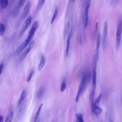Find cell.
<instances>
[{
	"instance_id": "obj_1",
	"label": "cell",
	"mask_w": 122,
	"mask_h": 122,
	"mask_svg": "<svg viewBox=\"0 0 122 122\" xmlns=\"http://www.w3.org/2000/svg\"><path fill=\"white\" fill-rule=\"evenodd\" d=\"M90 79V73H89V71H85V72H84L82 75L81 80L80 82L78 91L76 95V97L75 99V101L76 102H78L79 101V100L81 97L84 92Z\"/></svg>"
},
{
	"instance_id": "obj_2",
	"label": "cell",
	"mask_w": 122,
	"mask_h": 122,
	"mask_svg": "<svg viewBox=\"0 0 122 122\" xmlns=\"http://www.w3.org/2000/svg\"><path fill=\"white\" fill-rule=\"evenodd\" d=\"M98 60L96 59H93V70H92V84L91 87V91L90 95V100L91 104L93 102V99L95 94V91L96 86V67H97V62Z\"/></svg>"
},
{
	"instance_id": "obj_3",
	"label": "cell",
	"mask_w": 122,
	"mask_h": 122,
	"mask_svg": "<svg viewBox=\"0 0 122 122\" xmlns=\"http://www.w3.org/2000/svg\"><path fill=\"white\" fill-rule=\"evenodd\" d=\"M122 34V16L119 18L116 29V46L117 49L120 44Z\"/></svg>"
},
{
	"instance_id": "obj_4",
	"label": "cell",
	"mask_w": 122,
	"mask_h": 122,
	"mask_svg": "<svg viewBox=\"0 0 122 122\" xmlns=\"http://www.w3.org/2000/svg\"><path fill=\"white\" fill-rule=\"evenodd\" d=\"M38 26H39V23H38V21H35L33 23V24L31 26V29L29 31L28 36L27 39H26V40L24 41L26 46H27L29 44V43H30V42L31 41L32 38L33 37V36L34 35L35 32L36 31V30L38 28Z\"/></svg>"
},
{
	"instance_id": "obj_5",
	"label": "cell",
	"mask_w": 122,
	"mask_h": 122,
	"mask_svg": "<svg viewBox=\"0 0 122 122\" xmlns=\"http://www.w3.org/2000/svg\"><path fill=\"white\" fill-rule=\"evenodd\" d=\"M31 21H32V17L31 16H29L26 19V20L24 22V24H23L20 30V31L19 33V36L20 37L23 34V33L26 31V30L29 27V26L31 24Z\"/></svg>"
},
{
	"instance_id": "obj_6",
	"label": "cell",
	"mask_w": 122,
	"mask_h": 122,
	"mask_svg": "<svg viewBox=\"0 0 122 122\" xmlns=\"http://www.w3.org/2000/svg\"><path fill=\"white\" fill-rule=\"evenodd\" d=\"M107 32H108V25L107 21H105L103 25V35H102V46L103 47H105L107 41Z\"/></svg>"
},
{
	"instance_id": "obj_7",
	"label": "cell",
	"mask_w": 122,
	"mask_h": 122,
	"mask_svg": "<svg viewBox=\"0 0 122 122\" xmlns=\"http://www.w3.org/2000/svg\"><path fill=\"white\" fill-rule=\"evenodd\" d=\"M92 110L93 113L96 115L100 114L102 112V109L99 106V104L94 102L92 104Z\"/></svg>"
},
{
	"instance_id": "obj_8",
	"label": "cell",
	"mask_w": 122,
	"mask_h": 122,
	"mask_svg": "<svg viewBox=\"0 0 122 122\" xmlns=\"http://www.w3.org/2000/svg\"><path fill=\"white\" fill-rule=\"evenodd\" d=\"M27 103V99H25L24 100V101L21 103V104L19 106L20 108L18 111V116L19 117H21L24 111L26 109V105Z\"/></svg>"
},
{
	"instance_id": "obj_9",
	"label": "cell",
	"mask_w": 122,
	"mask_h": 122,
	"mask_svg": "<svg viewBox=\"0 0 122 122\" xmlns=\"http://www.w3.org/2000/svg\"><path fill=\"white\" fill-rule=\"evenodd\" d=\"M30 6H31V4H30V2L28 1L23 9V11H22V14L21 16V20H23L27 16V15H28V14L30 11Z\"/></svg>"
},
{
	"instance_id": "obj_10",
	"label": "cell",
	"mask_w": 122,
	"mask_h": 122,
	"mask_svg": "<svg viewBox=\"0 0 122 122\" xmlns=\"http://www.w3.org/2000/svg\"><path fill=\"white\" fill-rule=\"evenodd\" d=\"M72 30H70L69 31V34L68 35V37L67 39V42H66V54L67 56L69 51V49H70V41L71 37L72 35Z\"/></svg>"
},
{
	"instance_id": "obj_11",
	"label": "cell",
	"mask_w": 122,
	"mask_h": 122,
	"mask_svg": "<svg viewBox=\"0 0 122 122\" xmlns=\"http://www.w3.org/2000/svg\"><path fill=\"white\" fill-rule=\"evenodd\" d=\"M27 96V92L25 90H23L21 92V94L20 95V96L19 98L18 102V105L19 106L21 103L24 101V100L25 99Z\"/></svg>"
},
{
	"instance_id": "obj_12",
	"label": "cell",
	"mask_w": 122,
	"mask_h": 122,
	"mask_svg": "<svg viewBox=\"0 0 122 122\" xmlns=\"http://www.w3.org/2000/svg\"><path fill=\"white\" fill-rule=\"evenodd\" d=\"M33 43H34V41H31L30 42V43H29V46H28V47H27V49L26 50V51H25V52H24L23 53V54H22V57H21V61H22V60L24 59V58L26 57V56L27 55V54L30 51L31 49L32 48Z\"/></svg>"
},
{
	"instance_id": "obj_13",
	"label": "cell",
	"mask_w": 122,
	"mask_h": 122,
	"mask_svg": "<svg viewBox=\"0 0 122 122\" xmlns=\"http://www.w3.org/2000/svg\"><path fill=\"white\" fill-rule=\"evenodd\" d=\"M101 35L100 33H97V39H96V51L95 52L96 53L99 54V48L101 44Z\"/></svg>"
},
{
	"instance_id": "obj_14",
	"label": "cell",
	"mask_w": 122,
	"mask_h": 122,
	"mask_svg": "<svg viewBox=\"0 0 122 122\" xmlns=\"http://www.w3.org/2000/svg\"><path fill=\"white\" fill-rule=\"evenodd\" d=\"M45 91V87L44 86L41 87L36 93L37 98L38 99L41 98L43 96Z\"/></svg>"
},
{
	"instance_id": "obj_15",
	"label": "cell",
	"mask_w": 122,
	"mask_h": 122,
	"mask_svg": "<svg viewBox=\"0 0 122 122\" xmlns=\"http://www.w3.org/2000/svg\"><path fill=\"white\" fill-rule=\"evenodd\" d=\"M13 117V111L11 108H10L8 112V115L6 117L5 122H10L12 121V119Z\"/></svg>"
},
{
	"instance_id": "obj_16",
	"label": "cell",
	"mask_w": 122,
	"mask_h": 122,
	"mask_svg": "<svg viewBox=\"0 0 122 122\" xmlns=\"http://www.w3.org/2000/svg\"><path fill=\"white\" fill-rule=\"evenodd\" d=\"M45 63V57L43 55H42L41 57V59H40V61L38 66V70L39 71H41V70H42V69L43 68V67L44 66Z\"/></svg>"
},
{
	"instance_id": "obj_17",
	"label": "cell",
	"mask_w": 122,
	"mask_h": 122,
	"mask_svg": "<svg viewBox=\"0 0 122 122\" xmlns=\"http://www.w3.org/2000/svg\"><path fill=\"white\" fill-rule=\"evenodd\" d=\"M45 1V0H38V2L36 8V13L38 12L41 9V8L44 5Z\"/></svg>"
},
{
	"instance_id": "obj_18",
	"label": "cell",
	"mask_w": 122,
	"mask_h": 122,
	"mask_svg": "<svg viewBox=\"0 0 122 122\" xmlns=\"http://www.w3.org/2000/svg\"><path fill=\"white\" fill-rule=\"evenodd\" d=\"M42 106H43V104L41 103L40 104V105L39 106V108H38V109L37 111V112L36 113V115L35 116V118H34V122H37L38 120V118L39 117V116H40V114L41 113V111L42 110Z\"/></svg>"
},
{
	"instance_id": "obj_19",
	"label": "cell",
	"mask_w": 122,
	"mask_h": 122,
	"mask_svg": "<svg viewBox=\"0 0 122 122\" xmlns=\"http://www.w3.org/2000/svg\"><path fill=\"white\" fill-rule=\"evenodd\" d=\"M26 44H25L24 42H22L17 48V51H16V52L18 54H19L23 50H24L26 47Z\"/></svg>"
},
{
	"instance_id": "obj_20",
	"label": "cell",
	"mask_w": 122,
	"mask_h": 122,
	"mask_svg": "<svg viewBox=\"0 0 122 122\" xmlns=\"http://www.w3.org/2000/svg\"><path fill=\"white\" fill-rule=\"evenodd\" d=\"M9 0H0V6L2 9H5L8 5Z\"/></svg>"
},
{
	"instance_id": "obj_21",
	"label": "cell",
	"mask_w": 122,
	"mask_h": 122,
	"mask_svg": "<svg viewBox=\"0 0 122 122\" xmlns=\"http://www.w3.org/2000/svg\"><path fill=\"white\" fill-rule=\"evenodd\" d=\"M57 14H58V9H57V8L56 7V8L55 9V10H54V12H53L52 17V18H51V24H52L53 22H54V21L55 20V19L56 18V17H57Z\"/></svg>"
},
{
	"instance_id": "obj_22",
	"label": "cell",
	"mask_w": 122,
	"mask_h": 122,
	"mask_svg": "<svg viewBox=\"0 0 122 122\" xmlns=\"http://www.w3.org/2000/svg\"><path fill=\"white\" fill-rule=\"evenodd\" d=\"M76 118H77L78 121H79L80 122H83L84 121L83 119V116L81 114L77 113V114H76Z\"/></svg>"
},
{
	"instance_id": "obj_23",
	"label": "cell",
	"mask_w": 122,
	"mask_h": 122,
	"mask_svg": "<svg viewBox=\"0 0 122 122\" xmlns=\"http://www.w3.org/2000/svg\"><path fill=\"white\" fill-rule=\"evenodd\" d=\"M5 27L3 24L0 23V36L2 35L5 31Z\"/></svg>"
},
{
	"instance_id": "obj_24",
	"label": "cell",
	"mask_w": 122,
	"mask_h": 122,
	"mask_svg": "<svg viewBox=\"0 0 122 122\" xmlns=\"http://www.w3.org/2000/svg\"><path fill=\"white\" fill-rule=\"evenodd\" d=\"M27 0H19L18 3L16 7H17L19 9L24 4L25 2Z\"/></svg>"
},
{
	"instance_id": "obj_25",
	"label": "cell",
	"mask_w": 122,
	"mask_h": 122,
	"mask_svg": "<svg viewBox=\"0 0 122 122\" xmlns=\"http://www.w3.org/2000/svg\"><path fill=\"white\" fill-rule=\"evenodd\" d=\"M66 81H63L61 84V92H63L65 89H66Z\"/></svg>"
},
{
	"instance_id": "obj_26",
	"label": "cell",
	"mask_w": 122,
	"mask_h": 122,
	"mask_svg": "<svg viewBox=\"0 0 122 122\" xmlns=\"http://www.w3.org/2000/svg\"><path fill=\"white\" fill-rule=\"evenodd\" d=\"M33 73H34V70H32L30 71V73L29 74V76L28 77V78H27V81L28 82H29L31 80V78L32 77V76L33 75Z\"/></svg>"
},
{
	"instance_id": "obj_27",
	"label": "cell",
	"mask_w": 122,
	"mask_h": 122,
	"mask_svg": "<svg viewBox=\"0 0 122 122\" xmlns=\"http://www.w3.org/2000/svg\"><path fill=\"white\" fill-rule=\"evenodd\" d=\"M3 68H4V63H1V64H0V75L1 74L3 71Z\"/></svg>"
},
{
	"instance_id": "obj_28",
	"label": "cell",
	"mask_w": 122,
	"mask_h": 122,
	"mask_svg": "<svg viewBox=\"0 0 122 122\" xmlns=\"http://www.w3.org/2000/svg\"><path fill=\"white\" fill-rule=\"evenodd\" d=\"M3 117L2 115H0V122H3Z\"/></svg>"
},
{
	"instance_id": "obj_29",
	"label": "cell",
	"mask_w": 122,
	"mask_h": 122,
	"mask_svg": "<svg viewBox=\"0 0 122 122\" xmlns=\"http://www.w3.org/2000/svg\"><path fill=\"white\" fill-rule=\"evenodd\" d=\"M15 0H10V4L12 5L15 1Z\"/></svg>"
},
{
	"instance_id": "obj_30",
	"label": "cell",
	"mask_w": 122,
	"mask_h": 122,
	"mask_svg": "<svg viewBox=\"0 0 122 122\" xmlns=\"http://www.w3.org/2000/svg\"><path fill=\"white\" fill-rule=\"evenodd\" d=\"M71 1L72 2H73V1H75V0H71Z\"/></svg>"
}]
</instances>
